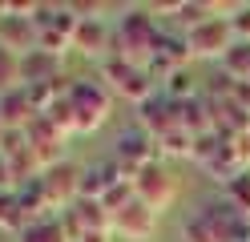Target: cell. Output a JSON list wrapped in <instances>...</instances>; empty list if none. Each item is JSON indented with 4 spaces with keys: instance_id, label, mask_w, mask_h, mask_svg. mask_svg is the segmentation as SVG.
Returning <instances> with one entry per match:
<instances>
[{
    "instance_id": "f546056e",
    "label": "cell",
    "mask_w": 250,
    "mask_h": 242,
    "mask_svg": "<svg viewBox=\"0 0 250 242\" xmlns=\"http://www.w3.org/2000/svg\"><path fill=\"white\" fill-rule=\"evenodd\" d=\"M73 16L77 21H101L105 12H113V4H97V0H73Z\"/></svg>"
},
{
    "instance_id": "4316f807",
    "label": "cell",
    "mask_w": 250,
    "mask_h": 242,
    "mask_svg": "<svg viewBox=\"0 0 250 242\" xmlns=\"http://www.w3.org/2000/svg\"><path fill=\"white\" fill-rule=\"evenodd\" d=\"M162 157H194V137L186 129H169L166 137H158Z\"/></svg>"
},
{
    "instance_id": "8992f818",
    "label": "cell",
    "mask_w": 250,
    "mask_h": 242,
    "mask_svg": "<svg viewBox=\"0 0 250 242\" xmlns=\"http://www.w3.org/2000/svg\"><path fill=\"white\" fill-rule=\"evenodd\" d=\"M41 190H44V198H49V210H61V214H65V210L77 206V198H81V166L61 161V166L44 170L41 174Z\"/></svg>"
},
{
    "instance_id": "7a4b0ae2",
    "label": "cell",
    "mask_w": 250,
    "mask_h": 242,
    "mask_svg": "<svg viewBox=\"0 0 250 242\" xmlns=\"http://www.w3.org/2000/svg\"><path fill=\"white\" fill-rule=\"evenodd\" d=\"M69 101L77 109V133H93L109 121V109H113V89L105 85L101 77H73Z\"/></svg>"
},
{
    "instance_id": "d6a6232c",
    "label": "cell",
    "mask_w": 250,
    "mask_h": 242,
    "mask_svg": "<svg viewBox=\"0 0 250 242\" xmlns=\"http://www.w3.org/2000/svg\"><path fill=\"white\" fill-rule=\"evenodd\" d=\"M81 242H113V234H85Z\"/></svg>"
},
{
    "instance_id": "52a82bcc",
    "label": "cell",
    "mask_w": 250,
    "mask_h": 242,
    "mask_svg": "<svg viewBox=\"0 0 250 242\" xmlns=\"http://www.w3.org/2000/svg\"><path fill=\"white\" fill-rule=\"evenodd\" d=\"M133 194H137V202H146L153 210V214H162V210H169L178 186H174V177H169L162 170V161H158V166H146L142 174L133 177Z\"/></svg>"
},
{
    "instance_id": "5bb4252c",
    "label": "cell",
    "mask_w": 250,
    "mask_h": 242,
    "mask_svg": "<svg viewBox=\"0 0 250 242\" xmlns=\"http://www.w3.org/2000/svg\"><path fill=\"white\" fill-rule=\"evenodd\" d=\"M174 117H178V129H186L190 137L214 133V125H210V105H206V97H190V101H174Z\"/></svg>"
},
{
    "instance_id": "83f0119b",
    "label": "cell",
    "mask_w": 250,
    "mask_h": 242,
    "mask_svg": "<svg viewBox=\"0 0 250 242\" xmlns=\"http://www.w3.org/2000/svg\"><path fill=\"white\" fill-rule=\"evenodd\" d=\"M222 69H226L234 81H250V44L238 41V44H234L230 53L222 57Z\"/></svg>"
},
{
    "instance_id": "3957f363",
    "label": "cell",
    "mask_w": 250,
    "mask_h": 242,
    "mask_svg": "<svg viewBox=\"0 0 250 242\" xmlns=\"http://www.w3.org/2000/svg\"><path fill=\"white\" fill-rule=\"evenodd\" d=\"M101 81L113 89V97H125V101H133V105H146L153 97V73L142 69V65L121 61L113 53L101 61Z\"/></svg>"
},
{
    "instance_id": "2e32d148",
    "label": "cell",
    "mask_w": 250,
    "mask_h": 242,
    "mask_svg": "<svg viewBox=\"0 0 250 242\" xmlns=\"http://www.w3.org/2000/svg\"><path fill=\"white\" fill-rule=\"evenodd\" d=\"M109 44H113V32H109L105 21H81L77 32H73V48L85 53V57H101Z\"/></svg>"
},
{
    "instance_id": "6da1fadb",
    "label": "cell",
    "mask_w": 250,
    "mask_h": 242,
    "mask_svg": "<svg viewBox=\"0 0 250 242\" xmlns=\"http://www.w3.org/2000/svg\"><path fill=\"white\" fill-rule=\"evenodd\" d=\"M158 37H162V28H158V21H153V12L146 4L121 8V21H117V32H113V57L149 69V57H153V48H158Z\"/></svg>"
},
{
    "instance_id": "f1b7e54d",
    "label": "cell",
    "mask_w": 250,
    "mask_h": 242,
    "mask_svg": "<svg viewBox=\"0 0 250 242\" xmlns=\"http://www.w3.org/2000/svg\"><path fill=\"white\" fill-rule=\"evenodd\" d=\"M230 28L242 44H250V4H234L230 8Z\"/></svg>"
},
{
    "instance_id": "d6986e66",
    "label": "cell",
    "mask_w": 250,
    "mask_h": 242,
    "mask_svg": "<svg viewBox=\"0 0 250 242\" xmlns=\"http://www.w3.org/2000/svg\"><path fill=\"white\" fill-rule=\"evenodd\" d=\"M17 242H69V234H65V222L57 214V218H41L33 226H24L17 234Z\"/></svg>"
},
{
    "instance_id": "9c48e42d",
    "label": "cell",
    "mask_w": 250,
    "mask_h": 242,
    "mask_svg": "<svg viewBox=\"0 0 250 242\" xmlns=\"http://www.w3.org/2000/svg\"><path fill=\"white\" fill-rule=\"evenodd\" d=\"M198 214L218 230V238H222V242H250V218H242L226 198H218V202H202V206H198Z\"/></svg>"
},
{
    "instance_id": "603a6c76",
    "label": "cell",
    "mask_w": 250,
    "mask_h": 242,
    "mask_svg": "<svg viewBox=\"0 0 250 242\" xmlns=\"http://www.w3.org/2000/svg\"><path fill=\"white\" fill-rule=\"evenodd\" d=\"M182 242H222V238H218V230L194 210V214L182 218Z\"/></svg>"
},
{
    "instance_id": "9a60e30c",
    "label": "cell",
    "mask_w": 250,
    "mask_h": 242,
    "mask_svg": "<svg viewBox=\"0 0 250 242\" xmlns=\"http://www.w3.org/2000/svg\"><path fill=\"white\" fill-rule=\"evenodd\" d=\"M202 170H206L210 177H218V182H234V177H238V174H246V166H242V157H238V150H234V141H218V150L206 157V161H202Z\"/></svg>"
},
{
    "instance_id": "ac0fdd59",
    "label": "cell",
    "mask_w": 250,
    "mask_h": 242,
    "mask_svg": "<svg viewBox=\"0 0 250 242\" xmlns=\"http://www.w3.org/2000/svg\"><path fill=\"white\" fill-rule=\"evenodd\" d=\"M69 214L81 222V230L85 234H113V214L101 206V202H77V206H69Z\"/></svg>"
},
{
    "instance_id": "e0dca14e",
    "label": "cell",
    "mask_w": 250,
    "mask_h": 242,
    "mask_svg": "<svg viewBox=\"0 0 250 242\" xmlns=\"http://www.w3.org/2000/svg\"><path fill=\"white\" fill-rule=\"evenodd\" d=\"M0 117H4V125H8V129H28V125L37 121V109H33V101H28L24 85L0 97Z\"/></svg>"
},
{
    "instance_id": "8fae6325",
    "label": "cell",
    "mask_w": 250,
    "mask_h": 242,
    "mask_svg": "<svg viewBox=\"0 0 250 242\" xmlns=\"http://www.w3.org/2000/svg\"><path fill=\"white\" fill-rule=\"evenodd\" d=\"M0 44L24 57L41 44V28L33 24V16H0Z\"/></svg>"
},
{
    "instance_id": "7402d4cb",
    "label": "cell",
    "mask_w": 250,
    "mask_h": 242,
    "mask_svg": "<svg viewBox=\"0 0 250 242\" xmlns=\"http://www.w3.org/2000/svg\"><path fill=\"white\" fill-rule=\"evenodd\" d=\"M41 117H49V121H53V129H61L65 137H73V133H77V109H73L69 97H57V101L49 105V113H41Z\"/></svg>"
},
{
    "instance_id": "cb8c5ba5",
    "label": "cell",
    "mask_w": 250,
    "mask_h": 242,
    "mask_svg": "<svg viewBox=\"0 0 250 242\" xmlns=\"http://www.w3.org/2000/svg\"><path fill=\"white\" fill-rule=\"evenodd\" d=\"M222 190H226L222 198H226V202H230L234 210H238L242 218H250V170H246V174H238L234 182H226Z\"/></svg>"
},
{
    "instance_id": "4fadbf2b",
    "label": "cell",
    "mask_w": 250,
    "mask_h": 242,
    "mask_svg": "<svg viewBox=\"0 0 250 242\" xmlns=\"http://www.w3.org/2000/svg\"><path fill=\"white\" fill-rule=\"evenodd\" d=\"M61 77V57L44 53V48H33V53L21 57V85H53Z\"/></svg>"
},
{
    "instance_id": "5b68a950",
    "label": "cell",
    "mask_w": 250,
    "mask_h": 242,
    "mask_svg": "<svg viewBox=\"0 0 250 242\" xmlns=\"http://www.w3.org/2000/svg\"><path fill=\"white\" fill-rule=\"evenodd\" d=\"M186 41H190V53L194 57H210L218 65H222V57L238 44V37H234V28H230V16H214V21L190 28V32H186Z\"/></svg>"
},
{
    "instance_id": "44dd1931",
    "label": "cell",
    "mask_w": 250,
    "mask_h": 242,
    "mask_svg": "<svg viewBox=\"0 0 250 242\" xmlns=\"http://www.w3.org/2000/svg\"><path fill=\"white\" fill-rule=\"evenodd\" d=\"M0 226H4V230H12V234H21L24 226H28L24 206H21V198H17V190L0 194Z\"/></svg>"
},
{
    "instance_id": "484cf974",
    "label": "cell",
    "mask_w": 250,
    "mask_h": 242,
    "mask_svg": "<svg viewBox=\"0 0 250 242\" xmlns=\"http://www.w3.org/2000/svg\"><path fill=\"white\" fill-rule=\"evenodd\" d=\"M234 89H238V81H234L222 65H218V69L206 77V93H202V97H206V101H230Z\"/></svg>"
},
{
    "instance_id": "ffe728a7",
    "label": "cell",
    "mask_w": 250,
    "mask_h": 242,
    "mask_svg": "<svg viewBox=\"0 0 250 242\" xmlns=\"http://www.w3.org/2000/svg\"><path fill=\"white\" fill-rule=\"evenodd\" d=\"M162 97H169V101H190V97H202V93H198V81H194L190 69H174L162 81Z\"/></svg>"
},
{
    "instance_id": "7c38bea8",
    "label": "cell",
    "mask_w": 250,
    "mask_h": 242,
    "mask_svg": "<svg viewBox=\"0 0 250 242\" xmlns=\"http://www.w3.org/2000/svg\"><path fill=\"white\" fill-rule=\"evenodd\" d=\"M137 129H146L153 141H158V137H166L169 129H178L174 101H169V97H149L146 105H137Z\"/></svg>"
},
{
    "instance_id": "277c9868",
    "label": "cell",
    "mask_w": 250,
    "mask_h": 242,
    "mask_svg": "<svg viewBox=\"0 0 250 242\" xmlns=\"http://www.w3.org/2000/svg\"><path fill=\"white\" fill-rule=\"evenodd\" d=\"M113 161H117L121 177H129V182H133L146 166H158V161H162V150H158V141H153L146 129H125V133L117 137Z\"/></svg>"
},
{
    "instance_id": "30bf717a",
    "label": "cell",
    "mask_w": 250,
    "mask_h": 242,
    "mask_svg": "<svg viewBox=\"0 0 250 242\" xmlns=\"http://www.w3.org/2000/svg\"><path fill=\"white\" fill-rule=\"evenodd\" d=\"M158 218L162 214H153V210L146 202H129L125 210H117L113 214V238H129V242H149L153 230H158Z\"/></svg>"
},
{
    "instance_id": "ba28073f",
    "label": "cell",
    "mask_w": 250,
    "mask_h": 242,
    "mask_svg": "<svg viewBox=\"0 0 250 242\" xmlns=\"http://www.w3.org/2000/svg\"><path fill=\"white\" fill-rule=\"evenodd\" d=\"M24 137H28V150L41 157L44 170H53V166H61V161H69V157H65V141H69V137L61 133V129H53L49 117H37L33 125L24 129Z\"/></svg>"
},
{
    "instance_id": "836d02e7",
    "label": "cell",
    "mask_w": 250,
    "mask_h": 242,
    "mask_svg": "<svg viewBox=\"0 0 250 242\" xmlns=\"http://www.w3.org/2000/svg\"><path fill=\"white\" fill-rule=\"evenodd\" d=\"M4 129H8V125H4V117H0V137H4Z\"/></svg>"
},
{
    "instance_id": "4dcf8cb0",
    "label": "cell",
    "mask_w": 250,
    "mask_h": 242,
    "mask_svg": "<svg viewBox=\"0 0 250 242\" xmlns=\"http://www.w3.org/2000/svg\"><path fill=\"white\" fill-rule=\"evenodd\" d=\"M8 190H17V182H12V161H8V154H0V194H8Z\"/></svg>"
},
{
    "instance_id": "d4e9b609",
    "label": "cell",
    "mask_w": 250,
    "mask_h": 242,
    "mask_svg": "<svg viewBox=\"0 0 250 242\" xmlns=\"http://www.w3.org/2000/svg\"><path fill=\"white\" fill-rule=\"evenodd\" d=\"M12 89H21V57L0 44V97Z\"/></svg>"
},
{
    "instance_id": "1f68e13d",
    "label": "cell",
    "mask_w": 250,
    "mask_h": 242,
    "mask_svg": "<svg viewBox=\"0 0 250 242\" xmlns=\"http://www.w3.org/2000/svg\"><path fill=\"white\" fill-rule=\"evenodd\" d=\"M230 101H234V105H242V109L250 113V81H238V89H234Z\"/></svg>"
}]
</instances>
